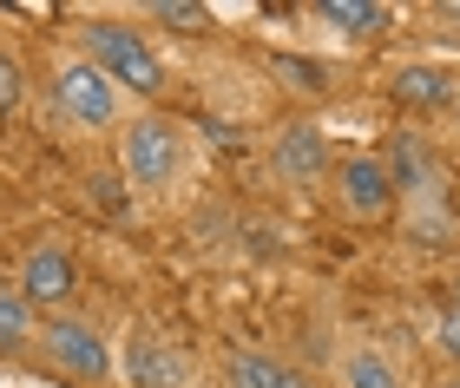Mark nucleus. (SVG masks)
Segmentation results:
<instances>
[{"label": "nucleus", "instance_id": "nucleus-1", "mask_svg": "<svg viewBox=\"0 0 460 388\" xmlns=\"http://www.w3.org/2000/svg\"><path fill=\"white\" fill-rule=\"evenodd\" d=\"M79 40H86V59L112 79V86H132V93H145V99L164 86L158 53L145 47L132 27H119V20H86V27H79Z\"/></svg>", "mask_w": 460, "mask_h": 388}, {"label": "nucleus", "instance_id": "nucleus-2", "mask_svg": "<svg viewBox=\"0 0 460 388\" xmlns=\"http://www.w3.org/2000/svg\"><path fill=\"white\" fill-rule=\"evenodd\" d=\"M184 172V132L172 119H138V126H125V178L145 191H164L178 185Z\"/></svg>", "mask_w": 460, "mask_h": 388}, {"label": "nucleus", "instance_id": "nucleus-3", "mask_svg": "<svg viewBox=\"0 0 460 388\" xmlns=\"http://www.w3.org/2000/svg\"><path fill=\"white\" fill-rule=\"evenodd\" d=\"M40 349H47V362L59 375H73V382H106L119 362H112V342L93 330V322H79V316H53V322H40Z\"/></svg>", "mask_w": 460, "mask_h": 388}, {"label": "nucleus", "instance_id": "nucleus-4", "mask_svg": "<svg viewBox=\"0 0 460 388\" xmlns=\"http://www.w3.org/2000/svg\"><path fill=\"white\" fill-rule=\"evenodd\" d=\"M53 106L66 112L73 126H86V132L119 126V86L93 66V59H66V66L53 73Z\"/></svg>", "mask_w": 460, "mask_h": 388}, {"label": "nucleus", "instance_id": "nucleus-5", "mask_svg": "<svg viewBox=\"0 0 460 388\" xmlns=\"http://www.w3.org/2000/svg\"><path fill=\"white\" fill-rule=\"evenodd\" d=\"M119 375H125V388H184V382H191V362L178 356V342L138 330V336H125Z\"/></svg>", "mask_w": 460, "mask_h": 388}, {"label": "nucleus", "instance_id": "nucleus-6", "mask_svg": "<svg viewBox=\"0 0 460 388\" xmlns=\"http://www.w3.org/2000/svg\"><path fill=\"white\" fill-rule=\"evenodd\" d=\"M79 290V263L59 251V243H40V251H27V263H20V296L33 303V310H59Z\"/></svg>", "mask_w": 460, "mask_h": 388}, {"label": "nucleus", "instance_id": "nucleus-7", "mask_svg": "<svg viewBox=\"0 0 460 388\" xmlns=\"http://www.w3.org/2000/svg\"><path fill=\"white\" fill-rule=\"evenodd\" d=\"M336 191L355 217H382L388 204H394V178H388V158H375V152H355L336 165Z\"/></svg>", "mask_w": 460, "mask_h": 388}, {"label": "nucleus", "instance_id": "nucleus-8", "mask_svg": "<svg viewBox=\"0 0 460 388\" xmlns=\"http://www.w3.org/2000/svg\"><path fill=\"white\" fill-rule=\"evenodd\" d=\"M270 165H277L283 185H323L329 178V138L316 126H283L277 146H270Z\"/></svg>", "mask_w": 460, "mask_h": 388}, {"label": "nucleus", "instance_id": "nucleus-9", "mask_svg": "<svg viewBox=\"0 0 460 388\" xmlns=\"http://www.w3.org/2000/svg\"><path fill=\"white\" fill-rule=\"evenodd\" d=\"M224 388H316L296 362L283 356H263V349H237L224 362Z\"/></svg>", "mask_w": 460, "mask_h": 388}, {"label": "nucleus", "instance_id": "nucleus-10", "mask_svg": "<svg viewBox=\"0 0 460 388\" xmlns=\"http://www.w3.org/2000/svg\"><path fill=\"white\" fill-rule=\"evenodd\" d=\"M388 178H394V191H434V185H441V158L428 152L421 132H402V138H394Z\"/></svg>", "mask_w": 460, "mask_h": 388}, {"label": "nucleus", "instance_id": "nucleus-11", "mask_svg": "<svg viewBox=\"0 0 460 388\" xmlns=\"http://www.w3.org/2000/svg\"><path fill=\"white\" fill-rule=\"evenodd\" d=\"M394 99H402V106H421V112H447L460 99V86H454L447 66H402L394 73Z\"/></svg>", "mask_w": 460, "mask_h": 388}, {"label": "nucleus", "instance_id": "nucleus-12", "mask_svg": "<svg viewBox=\"0 0 460 388\" xmlns=\"http://www.w3.org/2000/svg\"><path fill=\"white\" fill-rule=\"evenodd\" d=\"M40 342V310L20 296V283H0V356H20Z\"/></svg>", "mask_w": 460, "mask_h": 388}, {"label": "nucleus", "instance_id": "nucleus-13", "mask_svg": "<svg viewBox=\"0 0 460 388\" xmlns=\"http://www.w3.org/2000/svg\"><path fill=\"white\" fill-rule=\"evenodd\" d=\"M316 20H329V27H342L349 40H368L388 27V7H375V0H316Z\"/></svg>", "mask_w": 460, "mask_h": 388}, {"label": "nucleus", "instance_id": "nucleus-14", "mask_svg": "<svg viewBox=\"0 0 460 388\" xmlns=\"http://www.w3.org/2000/svg\"><path fill=\"white\" fill-rule=\"evenodd\" d=\"M342 388H402V369H394V362L382 356V349H349L342 356Z\"/></svg>", "mask_w": 460, "mask_h": 388}, {"label": "nucleus", "instance_id": "nucleus-15", "mask_svg": "<svg viewBox=\"0 0 460 388\" xmlns=\"http://www.w3.org/2000/svg\"><path fill=\"white\" fill-rule=\"evenodd\" d=\"M86 198H93L112 224L132 217V191H125V178H119V172H93V178H86Z\"/></svg>", "mask_w": 460, "mask_h": 388}, {"label": "nucleus", "instance_id": "nucleus-16", "mask_svg": "<svg viewBox=\"0 0 460 388\" xmlns=\"http://www.w3.org/2000/svg\"><path fill=\"white\" fill-rule=\"evenodd\" d=\"M20 106H27V66L13 53H0V119H13Z\"/></svg>", "mask_w": 460, "mask_h": 388}, {"label": "nucleus", "instance_id": "nucleus-17", "mask_svg": "<svg viewBox=\"0 0 460 388\" xmlns=\"http://www.w3.org/2000/svg\"><path fill=\"white\" fill-rule=\"evenodd\" d=\"M277 73H283L296 93H323V86H329V73L316 66V59H303V53H277Z\"/></svg>", "mask_w": 460, "mask_h": 388}, {"label": "nucleus", "instance_id": "nucleus-18", "mask_svg": "<svg viewBox=\"0 0 460 388\" xmlns=\"http://www.w3.org/2000/svg\"><path fill=\"white\" fill-rule=\"evenodd\" d=\"M158 20H172V27H184V33H198L204 27V20H211V13H204V7H191V0H158V7H152Z\"/></svg>", "mask_w": 460, "mask_h": 388}, {"label": "nucleus", "instance_id": "nucleus-19", "mask_svg": "<svg viewBox=\"0 0 460 388\" xmlns=\"http://www.w3.org/2000/svg\"><path fill=\"white\" fill-rule=\"evenodd\" d=\"M434 336H441V349L460 362V316H454V310H441V330H434Z\"/></svg>", "mask_w": 460, "mask_h": 388}, {"label": "nucleus", "instance_id": "nucleus-20", "mask_svg": "<svg viewBox=\"0 0 460 388\" xmlns=\"http://www.w3.org/2000/svg\"><path fill=\"white\" fill-rule=\"evenodd\" d=\"M441 20H460V0H447V7H441Z\"/></svg>", "mask_w": 460, "mask_h": 388}, {"label": "nucleus", "instance_id": "nucleus-21", "mask_svg": "<svg viewBox=\"0 0 460 388\" xmlns=\"http://www.w3.org/2000/svg\"><path fill=\"white\" fill-rule=\"evenodd\" d=\"M447 310H454V316H460V277H454V303H447Z\"/></svg>", "mask_w": 460, "mask_h": 388}, {"label": "nucleus", "instance_id": "nucleus-22", "mask_svg": "<svg viewBox=\"0 0 460 388\" xmlns=\"http://www.w3.org/2000/svg\"><path fill=\"white\" fill-rule=\"evenodd\" d=\"M441 388H460V375H447V382H441Z\"/></svg>", "mask_w": 460, "mask_h": 388}, {"label": "nucleus", "instance_id": "nucleus-23", "mask_svg": "<svg viewBox=\"0 0 460 388\" xmlns=\"http://www.w3.org/2000/svg\"><path fill=\"white\" fill-rule=\"evenodd\" d=\"M454 119H460V99H454Z\"/></svg>", "mask_w": 460, "mask_h": 388}]
</instances>
